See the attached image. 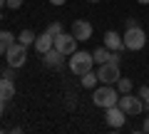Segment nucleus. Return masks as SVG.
<instances>
[{"label": "nucleus", "instance_id": "1", "mask_svg": "<svg viewBox=\"0 0 149 134\" xmlns=\"http://www.w3.org/2000/svg\"><path fill=\"white\" fill-rule=\"evenodd\" d=\"M92 102H95L97 107H102V109L114 107V104L119 102V92H117V87H112V85L95 87V92H92Z\"/></svg>", "mask_w": 149, "mask_h": 134}, {"label": "nucleus", "instance_id": "2", "mask_svg": "<svg viewBox=\"0 0 149 134\" xmlns=\"http://www.w3.org/2000/svg\"><path fill=\"white\" fill-rule=\"evenodd\" d=\"M92 65H95V57H92V52H85V50H77V52L70 55V70L74 72V75H85V72L92 70Z\"/></svg>", "mask_w": 149, "mask_h": 134}, {"label": "nucleus", "instance_id": "3", "mask_svg": "<svg viewBox=\"0 0 149 134\" xmlns=\"http://www.w3.org/2000/svg\"><path fill=\"white\" fill-rule=\"evenodd\" d=\"M124 47L132 50V52H137V50H142L144 45H147V32L142 30V27H127V32H124Z\"/></svg>", "mask_w": 149, "mask_h": 134}, {"label": "nucleus", "instance_id": "4", "mask_svg": "<svg viewBox=\"0 0 149 134\" xmlns=\"http://www.w3.org/2000/svg\"><path fill=\"white\" fill-rule=\"evenodd\" d=\"M117 104L127 112V117H137V114H142V109H144V99H142L139 94H132V92L122 94Z\"/></svg>", "mask_w": 149, "mask_h": 134}, {"label": "nucleus", "instance_id": "5", "mask_svg": "<svg viewBox=\"0 0 149 134\" xmlns=\"http://www.w3.org/2000/svg\"><path fill=\"white\" fill-rule=\"evenodd\" d=\"M97 77H100L102 85H117V80L122 75H119V65L117 62H104L97 67Z\"/></svg>", "mask_w": 149, "mask_h": 134}, {"label": "nucleus", "instance_id": "6", "mask_svg": "<svg viewBox=\"0 0 149 134\" xmlns=\"http://www.w3.org/2000/svg\"><path fill=\"white\" fill-rule=\"evenodd\" d=\"M5 60L13 67H22V65L27 62V47L20 45V42H13L10 47H8V52H5Z\"/></svg>", "mask_w": 149, "mask_h": 134}, {"label": "nucleus", "instance_id": "7", "mask_svg": "<svg viewBox=\"0 0 149 134\" xmlns=\"http://www.w3.org/2000/svg\"><path fill=\"white\" fill-rule=\"evenodd\" d=\"M55 50H60L62 55L77 52V37H74L72 32H60L57 37H55Z\"/></svg>", "mask_w": 149, "mask_h": 134}, {"label": "nucleus", "instance_id": "8", "mask_svg": "<svg viewBox=\"0 0 149 134\" xmlns=\"http://www.w3.org/2000/svg\"><path fill=\"white\" fill-rule=\"evenodd\" d=\"M104 122L109 124L112 129H119V127H124V122H127V112H124L119 104H114V107H107Z\"/></svg>", "mask_w": 149, "mask_h": 134}, {"label": "nucleus", "instance_id": "9", "mask_svg": "<svg viewBox=\"0 0 149 134\" xmlns=\"http://www.w3.org/2000/svg\"><path fill=\"white\" fill-rule=\"evenodd\" d=\"M92 22L90 20H74L72 22V35L77 37V42H87L92 37Z\"/></svg>", "mask_w": 149, "mask_h": 134}, {"label": "nucleus", "instance_id": "10", "mask_svg": "<svg viewBox=\"0 0 149 134\" xmlns=\"http://www.w3.org/2000/svg\"><path fill=\"white\" fill-rule=\"evenodd\" d=\"M32 47H35L40 55H45L47 50L55 47V37L50 35V32H42V35H37V37H35V45H32Z\"/></svg>", "mask_w": 149, "mask_h": 134}, {"label": "nucleus", "instance_id": "11", "mask_svg": "<svg viewBox=\"0 0 149 134\" xmlns=\"http://www.w3.org/2000/svg\"><path fill=\"white\" fill-rule=\"evenodd\" d=\"M13 97H15V85H13V80H8V77L0 75V99H3V102H10Z\"/></svg>", "mask_w": 149, "mask_h": 134}, {"label": "nucleus", "instance_id": "12", "mask_svg": "<svg viewBox=\"0 0 149 134\" xmlns=\"http://www.w3.org/2000/svg\"><path fill=\"white\" fill-rule=\"evenodd\" d=\"M42 60H45V65H47V67H52V70H57L60 65L65 62V55L60 52V50H55V47H52V50H47V52L42 55Z\"/></svg>", "mask_w": 149, "mask_h": 134}, {"label": "nucleus", "instance_id": "13", "mask_svg": "<svg viewBox=\"0 0 149 134\" xmlns=\"http://www.w3.org/2000/svg\"><path fill=\"white\" fill-rule=\"evenodd\" d=\"M104 45L109 50H124V40H122V35L119 32H114V30H109L104 35Z\"/></svg>", "mask_w": 149, "mask_h": 134}, {"label": "nucleus", "instance_id": "14", "mask_svg": "<svg viewBox=\"0 0 149 134\" xmlns=\"http://www.w3.org/2000/svg\"><path fill=\"white\" fill-rule=\"evenodd\" d=\"M109 55H112V50L107 47V45H102V47H97L95 52H92V57H95L97 65H104V62H109Z\"/></svg>", "mask_w": 149, "mask_h": 134}, {"label": "nucleus", "instance_id": "15", "mask_svg": "<svg viewBox=\"0 0 149 134\" xmlns=\"http://www.w3.org/2000/svg\"><path fill=\"white\" fill-rule=\"evenodd\" d=\"M97 82H100V77H97V72H85V75H82V87H85V90H95L97 87Z\"/></svg>", "mask_w": 149, "mask_h": 134}, {"label": "nucleus", "instance_id": "16", "mask_svg": "<svg viewBox=\"0 0 149 134\" xmlns=\"http://www.w3.org/2000/svg\"><path fill=\"white\" fill-rule=\"evenodd\" d=\"M35 37H37V35L32 30H22L20 35H17V42L25 45V47H30V45H35Z\"/></svg>", "mask_w": 149, "mask_h": 134}, {"label": "nucleus", "instance_id": "17", "mask_svg": "<svg viewBox=\"0 0 149 134\" xmlns=\"http://www.w3.org/2000/svg\"><path fill=\"white\" fill-rule=\"evenodd\" d=\"M117 92H119V94L132 92V80H129V77H119V80H117Z\"/></svg>", "mask_w": 149, "mask_h": 134}, {"label": "nucleus", "instance_id": "18", "mask_svg": "<svg viewBox=\"0 0 149 134\" xmlns=\"http://www.w3.org/2000/svg\"><path fill=\"white\" fill-rule=\"evenodd\" d=\"M0 42L5 45V47H10L13 42H17V37H15V35H13L10 30H0Z\"/></svg>", "mask_w": 149, "mask_h": 134}, {"label": "nucleus", "instance_id": "19", "mask_svg": "<svg viewBox=\"0 0 149 134\" xmlns=\"http://www.w3.org/2000/svg\"><path fill=\"white\" fill-rule=\"evenodd\" d=\"M45 32H50L52 37H57L60 32H65V30H62V22H50V25H47V30H45Z\"/></svg>", "mask_w": 149, "mask_h": 134}, {"label": "nucleus", "instance_id": "20", "mask_svg": "<svg viewBox=\"0 0 149 134\" xmlns=\"http://www.w3.org/2000/svg\"><path fill=\"white\" fill-rule=\"evenodd\" d=\"M3 77H8V80H13V82H15V77H17V67H13V65H8L5 70H3Z\"/></svg>", "mask_w": 149, "mask_h": 134}, {"label": "nucleus", "instance_id": "21", "mask_svg": "<svg viewBox=\"0 0 149 134\" xmlns=\"http://www.w3.org/2000/svg\"><path fill=\"white\" fill-rule=\"evenodd\" d=\"M22 0H5V8H10V10H20Z\"/></svg>", "mask_w": 149, "mask_h": 134}, {"label": "nucleus", "instance_id": "22", "mask_svg": "<svg viewBox=\"0 0 149 134\" xmlns=\"http://www.w3.org/2000/svg\"><path fill=\"white\" fill-rule=\"evenodd\" d=\"M137 94L142 97V99H147V97H149V85H142V87H139V92H137Z\"/></svg>", "mask_w": 149, "mask_h": 134}, {"label": "nucleus", "instance_id": "23", "mask_svg": "<svg viewBox=\"0 0 149 134\" xmlns=\"http://www.w3.org/2000/svg\"><path fill=\"white\" fill-rule=\"evenodd\" d=\"M124 25H127V27H137V25H139V22H137V20H134V17H129V20H127V22H124Z\"/></svg>", "mask_w": 149, "mask_h": 134}, {"label": "nucleus", "instance_id": "24", "mask_svg": "<svg viewBox=\"0 0 149 134\" xmlns=\"http://www.w3.org/2000/svg\"><path fill=\"white\" fill-rule=\"evenodd\" d=\"M142 132L149 134V114H147V119H144V124H142Z\"/></svg>", "mask_w": 149, "mask_h": 134}, {"label": "nucleus", "instance_id": "25", "mask_svg": "<svg viewBox=\"0 0 149 134\" xmlns=\"http://www.w3.org/2000/svg\"><path fill=\"white\" fill-rule=\"evenodd\" d=\"M47 3H52V5H65L67 0H47Z\"/></svg>", "mask_w": 149, "mask_h": 134}, {"label": "nucleus", "instance_id": "26", "mask_svg": "<svg viewBox=\"0 0 149 134\" xmlns=\"http://www.w3.org/2000/svg\"><path fill=\"white\" fill-rule=\"evenodd\" d=\"M3 112H5V102L0 99V117H3Z\"/></svg>", "mask_w": 149, "mask_h": 134}, {"label": "nucleus", "instance_id": "27", "mask_svg": "<svg viewBox=\"0 0 149 134\" xmlns=\"http://www.w3.org/2000/svg\"><path fill=\"white\" fill-rule=\"evenodd\" d=\"M5 52H8V47H5L3 42H0V55H5Z\"/></svg>", "mask_w": 149, "mask_h": 134}, {"label": "nucleus", "instance_id": "28", "mask_svg": "<svg viewBox=\"0 0 149 134\" xmlns=\"http://www.w3.org/2000/svg\"><path fill=\"white\" fill-rule=\"evenodd\" d=\"M144 109H147V114H149V97L144 99Z\"/></svg>", "mask_w": 149, "mask_h": 134}, {"label": "nucleus", "instance_id": "29", "mask_svg": "<svg viewBox=\"0 0 149 134\" xmlns=\"http://www.w3.org/2000/svg\"><path fill=\"white\" fill-rule=\"evenodd\" d=\"M137 3H142V5H149V0H137Z\"/></svg>", "mask_w": 149, "mask_h": 134}, {"label": "nucleus", "instance_id": "30", "mask_svg": "<svg viewBox=\"0 0 149 134\" xmlns=\"http://www.w3.org/2000/svg\"><path fill=\"white\" fill-rule=\"evenodd\" d=\"M0 8H5V0H0Z\"/></svg>", "mask_w": 149, "mask_h": 134}, {"label": "nucleus", "instance_id": "31", "mask_svg": "<svg viewBox=\"0 0 149 134\" xmlns=\"http://www.w3.org/2000/svg\"><path fill=\"white\" fill-rule=\"evenodd\" d=\"M87 3H100V0H87Z\"/></svg>", "mask_w": 149, "mask_h": 134}, {"label": "nucleus", "instance_id": "32", "mask_svg": "<svg viewBox=\"0 0 149 134\" xmlns=\"http://www.w3.org/2000/svg\"><path fill=\"white\" fill-rule=\"evenodd\" d=\"M0 75H3V70H0Z\"/></svg>", "mask_w": 149, "mask_h": 134}]
</instances>
